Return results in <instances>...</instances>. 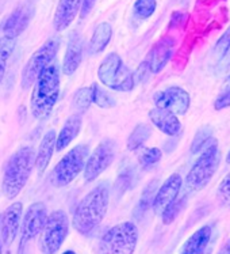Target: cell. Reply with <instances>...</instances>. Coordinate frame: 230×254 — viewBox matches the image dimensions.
<instances>
[{"label": "cell", "instance_id": "36", "mask_svg": "<svg viewBox=\"0 0 230 254\" xmlns=\"http://www.w3.org/2000/svg\"><path fill=\"white\" fill-rule=\"evenodd\" d=\"M96 3V0H82V5H80V16L86 18L93 8V5Z\"/></svg>", "mask_w": 230, "mask_h": 254}, {"label": "cell", "instance_id": "40", "mask_svg": "<svg viewBox=\"0 0 230 254\" xmlns=\"http://www.w3.org/2000/svg\"><path fill=\"white\" fill-rule=\"evenodd\" d=\"M226 163H228V165H230V151L228 152V155H226Z\"/></svg>", "mask_w": 230, "mask_h": 254}, {"label": "cell", "instance_id": "14", "mask_svg": "<svg viewBox=\"0 0 230 254\" xmlns=\"http://www.w3.org/2000/svg\"><path fill=\"white\" fill-rule=\"evenodd\" d=\"M182 185H183V180H182L180 174H178V173L171 174L154 194L153 202H152V208H153L154 212L161 213L164 208L179 197Z\"/></svg>", "mask_w": 230, "mask_h": 254}, {"label": "cell", "instance_id": "21", "mask_svg": "<svg viewBox=\"0 0 230 254\" xmlns=\"http://www.w3.org/2000/svg\"><path fill=\"white\" fill-rule=\"evenodd\" d=\"M56 139L57 133L54 130L46 132L45 136L42 137L36 155V167L40 173H44L50 163L53 152L56 150Z\"/></svg>", "mask_w": 230, "mask_h": 254}, {"label": "cell", "instance_id": "30", "mask_svg": "<svg viewBox=\"0 0 230 254\" xmlns=\"http://www.w3.org/2000/svg\"><path fill=\"white\" fill-rule=\"evenodd\" d=\"M230 53V27L224 33V36L221 37L220 40L215 44L214 49H213V56L217 62L224 60L228 55Z\"/></svg>", "mask_w": 230, "mask_h": 254}, {"label": "cell", "instance_id": "20", "mask_svg": "<svg viewBox=\"0 0 230 254\" xmlns=\"http://www.w3.org/2000/svg\"><path fill=\"white\" fill-rule=\"evenodd\" d=\"M82 124L83 120L80 114H73L65 121L60 133L57 135L56 151L60 152V151L65 150L68 145L76 139L77 135L80 133V129H82Z\"/></svg>", "mask_w": 230, "mask_h": 254}, {"label": "cell", "instance_id": "26", "mask_svg": "<svg viewBox=\"0 0 230 254\" xmlns=\"http://www.w3.org/2000/svg\"><path fill=\"white\" fill-rule=\"evenodd\" d=\"M14 48H15V40H11L7 37L0 38V84L4 79L7 62L14 52Z\"/></svg>", "mask_w": 230, "mask_h": 254}, {"label": "cell", "instance_id": "4", "mask_svg": "<svg viewBox=\"0 0 230 254\" xmlns=\"http://www.w3.org/2000/svg\"><path fill=\"white\" fill-rule=\"evenodd\" d=\"M97 78L106 87L122 93L132 91L136 84L134 73L125 65L122 57L115 52L103 59L97 68Z\"/></svg>", "mask_w": 230, "mask_h": 254}, {"label": "cell", "instance_id": "13", "mask_svg": "<svg viewBox=\"0 0 230 254\" xmlns=\"http://www.w3.org/2000/svg\"><path fill=\"white\" fill-rule=\"evenodd\" d=\"M23 216V204L19 201L12 202L0 215V239L1 244L10 246L15 241L18 231L21 228Z\"/></svg>", "mask_w": 230, "mask_h": 254}, {"label": "cell", "instance_id": "41", "mask_svg": "<svg viewBox=\"0 0 230 254\" xmlns=\"http://www.w3.org/2000/svg\"><path fill=\"white\" fill-rule=\"evenodd\" d=\"M62 254H76V253H75L73 250H67V252H64Z\"/></svg>", "mask_w": 230, "mask_h": 254}, {"label": "cell", "instance_id": "31", "mask_svg": "<svg viewBox=\"0 0 230 254\" xmlns=\"http://www.w3.org/2000/svg\"><path fill=\"white\" fill-rule=\"evenodd\" d=\"M163 156V152L157 147H149L139 154V165L142 167H150L159 163Z\"/></svg>", "mask_w": 230, "mask_h": 254}, {"label": "cell", "instance_id": "9", "mask_svg": "<svg viewBox=\"0 0 230 254\" xmlns=\"http://www.w3.org/2000/svg\"><path fill=\"white\" fill-rule=\"evenodd\" d=\"M58 48L60 41L57 38H50L31 55L22 71V88H29L34 84L42 71L49 67L56 59Z\"/></svg>", "mask_w": 230, "mask_h": 254}, {"label": "cell", "instance_id": "23", "mask_svg": "<svg viewBox=\"0 0 230 254\" xmlns=\"http://www.w3.org/2000/svg\"><path fill=\"white\" fill-rule=\"evenodd\" d=\"M113 37V27L108 22H102L96 26V29L92 33L91 40H90V45H88V51L91 55H97V53L103 52L108 42L111 41Z\"/></svg>", "mask_w": 230, "mask_h": 254}, {"label": "cell", "instance_id": "39", "mask_svg": "<svg viewBox=\"0 0 230 254\" xmlns=\"http://www.w3.org/2000/svg\"><path fill=\"white\" fill-rule=\"evenodd\" d=\"M180 254H210V249L203 252V253H182V252H180Z\"/></svg>", "mask_w": 230, "mask_h": 254}, {"label": "cell", "instance_id": "10", "mask_svg": "<svg viewBox=\"0 0 230 254\" xmlns=\"http://www.w3.org/2000/svg\"><path fill=\"white\" fill-rule=\"evenodd\" d=\"M117 154V144L114 140H103L99 143L95 150L92 151L91 155H88V159L84 166V181L92 182L97 177L103 174L111 166V163L115 159Z\"/></svg>", "mask_w": 230, "mask_h": 254}, {"label": "cell", "instance_id": "15", "mask_svg": "<svg viewBox=\"0 0 230 254\" xmlns=\"http://www.w3.org/2000/svg\"><path fill=\"white\" fill-rule=\"evenodd\" d=\"M33 16V10L29 5H21L12 11L3 25V37L15 40L29 26Z\"/></svg>", "mask_w": 230, "mask_h": 254}, {"label": "cell", "instance_id": "18", "mask_svg": "<svg viewBox=\"0 0 230 254\" xmlns=\"http://www.w3.org/2000/svg\"><path fill=\"white\" fill-rule=\"evenodd\" d=\"M149 119L152 121V124L161 130L164 135L167 136H176L179 135L180 129H182V124L178 116L171 113L168 110L159 109L154 108L149 112Z\"/></svg>", "mask_w": 230, "mask_h": 254}, {"label": "cell", "instance_id": "19", "mask_svg": "<svg viewBox=\"0 0 230 254\" xmlns=\"http://www.w3.org/2000/svg\"><path fill=\"white\" fill-rule=\"evenodd\" d=\"M172 52H174V44L169 40H161L160 42H157L152 48V51L145 60L148 64L149 71L152 73L161 72L172 56Z\"/></svg>", "mask_w": 230, "mask_h": 254}, {"label": "cell", "instance_id": "29", "mask_svg": "<svg viewBox=\"0 0 230 254\" xmlns=\"http://www.w3.org/2000/svg\"><path fill=\"white\" fill-rule=\"evenodd\" d=\"M156 7H157L156 0H136L133 7L134 15L139 19H148L154 14Z\"/></svg>", "mask_w": 230, "mask_h": 254}, {"label": "cell", "instance_id": "25", "mask_svg": "<svg viewBox=\"0 0 230 254\" xmlns=\"http://www.w3.org/2000/svg\"><path fill=\"white\" fill-rule=\"evenodd\" d=\"M93 104V84L90 87H83L80 90H77L75 97L72 99V105L77 112H86V110Z\"/></svg>", "mask_w": 230, "mask_h": 254}, {"label": "cell", "instance_id": "6", "mask_svg": "<svg viewBox=\"0 0 230 254\" xmlns=\"http://www.w3.org/2000/svg\"><path fill=\"white\" fill-rule=\"evenodd\" d=\"M138 244V228L132 222L114 226L104 234L99 244L100 254H134Z\"/></svg>", "mask_w": 230, "mask_h": 254}, {"label": "cell", "instance_id": "17", "mask_svg": "<svg viewBox=\"0 0 230 254\" xmlns=\"http://www.w3.org/2000/svg\"><path fill=\"white\" fill-rule=\"evenodd\" d=\"M83 60V40L79 33H72L68 41L67 52L62 62V72L71 76L76 72L77 68L80 67Z\"/></svg>", "mask_w": 230, "mask_h": 254}, {"label": "cell", "instance_id": "24", "mask_svg": "<svg viewBox=\"0 0 230 254\" xmlns=\"http://www.w3.org/2000/svg\"><path fill=\"white\" fill-rule=\"evenodd\" d=\"M150 135H152V128L148 124H138L129 136L128 148L130 151L139 150Z\"/></svg>", "mask_w": 230, "mask_h": 254}, {"label": "cell", "instance_id": "12", "mask_svg": "<svg viewBox=\"0 0 230 254\" xmlns=\"http://www.w3.org/2000/svg\"><path fill=\"white\" fill-rule=\"evenodd\" d=\"M47 220V208L44 202L38 201L31 204L26 209L21 222L22 244L30 242L37 235H40Z\"/></svg>", "mask_w": 230, "mask_h": 254}, {"label": "cell", "instance_id": "37", "mask_svg": "<svg viewBox=\"0 0 230 254\" xmlns=\"http://www.w3.org/2000/svg\"><path fill=\"white\" fill-rule=\"evenodd\" d=\"M217 254H230V238L229 241H228V242H226V244L224 245L220 250H218V253Z\"/></svg>", "mask_w": 230, "mask_h": 254}, {"label": "cell", "instance_id": "1", "mask_svg": "<svg viewBox=\"0 0 230 254\" xmlns=\"http://www.w3.org/2000/svg\"><path fill=\"white\" fill-rule=\"evenodd\" d=\"M110 202V190L106 184L93 188L79 201L72 218V226L82 235H90L102 223Z\"/></svg>", "mask_w": 230, "mask_h": 254}, {"label": "cell", "instance_id": "38", "mask_svg": "<svg viewBox=\"0 0 230 254\" xmlns=\"http://www.w3.org/2000/svg\"><path fill=\"white\" fill-rule=\"evenodd\" d=\"M230 90V75L226 78L225 84H224V91H229Z\"/></svg>", "mask_w": 230, "mask_h": 254}, {"label": "cell", "instance_id": "35", "mask_svg": "<svg viewBox=\"0 0 230 254\" xmlns=\"http://www.w3.org/2000/svg\"><path fill=\"white\" fill-rule=\"evenodd\" d=\"M230 106V90L229 91H222L220 97L215 99L214 109L215 110H224Z\"/></svg>", "mask_w": 230, "mask_h": 254}, {"label": "cell", "instance_id": "3", "mask_svg": "<svg viewBox=\"0 0 230 254\" xmlns=\"http://www.w3.org/2000/svg\"><path fill=\"white\" fill-rule=\"evenodd\" d=\"M36 166V154L31 147L16 150L5 162L1 189L5 198L14 200L26 187Z\"/></svg>", "mask_w": 230, "mask_h": 254}, {"label": "cell", "instance_id": "11", "mask_svg": "<svg viewBox=\"0 0 230 254\" xmlns=\"http://www.w3.org/2000/svg\"><path fill=\"white\" fill-rule=\"evenodd\" d=\"M153 101L156 108L168 110L176 116H184L188 112L189 105H191L189 94L184 88L178 87V86H172V87L156 93Z\"/></svg>", "mask_w": 230, "mask_h": 254}, {"label": "cell", "instance_id": "28", "mask_svg": "<svg viewBox=\"0 0 230 254\" xmlns=\"http://www.w3.org/2000/svg\"><path fill=\"white\" fill-rule=\"evenodd\" d=\"M211 140H213V129L210 128L209 125L202 127V128L196 132L194 140H192V144H191V152H192V154H196V152L203 151L206 147L209 145V143Z\"/></svg>", "mask_w": 230, "mask_h": 254}, {"label": "cell", "instance_id": "7", "mask_svg": "<svg viewBox=\"0 0 230 254\" xmlns=\"http://www.w3.org/2000/svg\"><path fill=\"white\" fill-rule=\"evenodd\" d=\"M90 147L87 144H79L71 151H68L67 155L62 156V159L53 169L50 176L51 185L56 188H62L69 185L76 180V177L84 170L86 162L88 159Z\"/></svg>", "mask_w": 230, "mask_h": 254}, {"label": "cell", "instance_id": "32", "mask_svg": "<svg viewBox=\"0 0 230 254\" xmlns=\"http://www.w3.org/2000/svg\"><path fill=\"white\" fill-rule=\"evenodd\" d=\"M93 104L103 109H110V108L115 106V99L104 90H102L97 84H93Z\"/></svg>", "mask_w": 230, "mask_h": 254}, {"label": "cell", "instance_id": "27", "mask_svg": "<svg viewBox=\"0 0 230 254\" xmlns=\"http://www.w3.org/2000/svg\"><path fill=\"white\" fill-rule=\"evenodd\" d=\"M185 201L187 198L185 197H178L176 200L168 204L167 207L164 208V211L161 212V219H163L164 224H171L174 223L175 219L179 216V213L183 211V208L185 207Z\"/></svg>", "mask_w": 230, "mask_h": 254}, {"label": "cell", "instance_id": "34", "mask_svg": "<svg viewBox=\"0 0 230 254\" xmlns=\"http://www.w3.org/2000/svg\"><path fill=\"white\" fill-rule=\"evenodd\" d=\"M156 181L154 182H150L148 187L145 188V190L142 193V197H141V208L143 209H146V208L152 207V202H153V198H154V194L157 192L156 190Z\"/></svg>", "mask_w": 230, "mask_h": 254}, {"label": "cell", "instance_id": "16", "mask_svg": "<svg viewBox=\"0 0 230 254\" xmlns=\"http://www.w3.org/2000/svg\"><path fill=\"white\" fill-rule=\"evenodd\" d=\"M82 0H58V4L54 11L53 26L57 31H62L71 26L80 12Z\"/></svg>", "mask_w": 230, "mask_h": 254}, {"label": "cell", "instance_id": "22", "mask_svg": "<svg viewBox=\"0 0 230 254\" xmlns=\"http://www.w3.org/2000/svg\"><path fill=\"white\" fill-rule=\"evenodd\" d=\"M211 227L203 226L199 230H196L185 242L182 248V253H203L209 250L210 241H211Z\"/></svg>", "mask_w": 230, "mask_h": 254}, {"label": "cell", "instance_id": "33", "mask_svg": "<svg viewBox=\"0 0 230 254\" xmlns=\"http://www.w3.org/2000/svg\"><path fill=\"white\" fill-rule=\"evenodd\" d=\"M217 200L220 202L221 207H230V171L225 176V178L221 181L217 189Z\"/></svg>", "mask_w": 230, "mask_h": 254}, {"label": "cell", "instance_id": "8", "mask_svg": "<svg viewBox=\"0 0 230 254\" xmlns=\"http://www.w3.org/2000/svg\"><path fill=\"white\" fill-rule=\"evenodd\" d=\"M69 233V220L67 213L58 209L47 215L45 226L41 231V250L45 254H56L67 239Z\"/></svg>", "mask_w": 230, "mask_h": 254}, {"label": "cell", "instance_id": "42", "mask_svg": "<svg viewBox=\"0 0 230 254\" xmlns=\"http://www.w3.org/2000/svg\"><path fill=\"white\" fill-rule=\"evenodd\" d=\"M0 254H1V239H0Z\"/></svg>", "mask_w": 230, "mask_h": 254}, {"label": "cell", "instance_id": "5", "mask_svg": "<svg viewBox=\"0 0 230 254\" xmlns=\"http://www.w3.org/2000/svg\"><path fill=\"white\" fill-rule=\"evenodd\" d=\"M220 147L217 140L210 141L209 145L202 151L200 156L195 161L187 174L185 184L191 190H200L211 181L215 171L220 166Z\"/></svg>", "mask_w": 230, "mask_h": 254}, {"label": "cell", "instance_id": "2", "mask_svg": "<svg viewBox=\"0 0 230 254\" xmlns=\"http://www.w3.org/2000/svg\"><path fill=\"white\" fill-rule=\"evenodd\" d=\"M60 65L53 62L33 84L30 112L34 119L45 120L50 116L60 95Z\"/></svg>", "mask_w": 230, "mask_h": 254}]
</instances>
